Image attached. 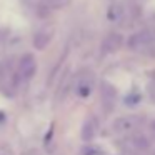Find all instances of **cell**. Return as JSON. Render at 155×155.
<instances>
[{
  "label": "cell",
  "mask_w": 155,
  "mask_h": 155,
  "mask_svg": "<svg viewBox=\"0 0 155 155\" xmlns=\"http://www.w3.org/2000/svg\"><path fill=\"white\" fill-rule=\"evenodd\" d=\"M128 48L134 52H145L155 47V28H145L134 34L127 42Z\"/></svg>",
  "instance_id": "cell-1"
},
{
  "label": "cell",
  "mask_w": 155,
  "mask_h": 155,
  "mask_svg": "<svg viewBox=\"0 0 155 155\" xmlns=\"http://www.w3.org/2000/svg\"><path fill=\"white\" fill-rule=\"evenodd\" d=\"M143 122H145V118L140 117V115H124V117H118L112 124V128H114L115 134L132 135L143 125Z\"/></svg>",
  "instance_id": "cell-2"
},
{
  "label": "cell",
  "mask_w": 155,
  "mask_h": 155,
  "mask_svg": "<svg viewBox=\"0 0 155 155\" xmlns=\"http://www.w3.org/2000/svg\"><path fill=\"white\" fill-rule=\"evenodd\" d=\"M95 85V75L92 70L84 68L75 75V92L78 97H88L94 90Z\"/></svg>",
  "instance_id": "cell-3"
},
{
  "label": "cell",
  "mask_w": 155,
  "mask_h": 155,
  "mask_svg": "<svg viewBox=\"0 0 155 155\" xmlns=\"http://www.w3.org/2000/svg\"><path fill=\"white\" fill-rule=\"evenodd\" d=\"M100 100L102 105L107 112H110L115 107V102H117V90L110 82H102L100 84Z\"/></svg>",
  "instance_id": "cell-4"
},
{
  "label": "cell",
  "mask_w": 155,
  "mask_h": 155,
  "mask_svg": "<svg viewBox=\"0 0 155 155\" xmlns=\"http://www.w3.org/2000/svg\"><path fill=\"white\" fill-rule=\"evenodd\" d=\"M37 72V60L32 54H25L18 62V74L24 80H30Z\"/></svg>",
  "instance_id": "cell-5"
},
{
  "label": "cell",
  "mask_w": 155,
  "mask_h": 155,
  "mask_svg": "<svg viewBox=\"0 0 155 155\" xmlns=\"http://www.w3.org/2000/svg\"><path fill=\"white\" fill-rule=\"evenodd\" d=\"M150 138L147 137L145 134H142V132H135V134H132L130 137L127 138V148L132 152H145L148 150V147H150Z\"/></svg>",
  "instance_id": "cell-6"
},
{
  "label": "cell",
  "mask_w": 155,
  "mask_h": 155,
  "mask_svg": "<svg viewBox=\"0 0 155 155\" xmlns=\"http://www.w3.org/2000/svg\"><path fill=\"white\" fill-rule=\"evenodd\" d=\"M52 35H54V28L52 27H44L40 30L35 32L34 35V47L38 48V50H44L52 40Z\"/></svg>",
  "instance_id": "cell-7"
},
{
  "label": "cell",
  "mask_w": 155,
  "mask_h": 155,
  "mask_svg": "<svg viewBox=\"0 0 155 155\" xmlns=\"http://www.w3.org/2000/svg\"><path fill=\"white\" fill-rule=\"evenodd\" d=\"M122 44H124V38H122L120 34H108L105 37L104 44H102V50L105 54H114L122 47Z\"/></svg>",
  "instance_id": "cell-8"
},
{
  "label": "cell",
  "mask_w": 155,
  "mask_h": 155,
  "mask_svg": "<svg viewBox=\"0 0 155 155\" xmlns=\"http://www.w3.org/2000/svg\"><path fill=\"white\" fill-rule=\"evenodd\" d=\"M95 134H97V122H95V118L90 117L84 122V127H82V140L84 142L94 140Z\"/></svg>",
  "instance_id": "cell-9"
},
{
  "label": "cell",
  "mask_w": 155,
  "mask_h": 155,
  "mask_svg": "<svg viewBox=\"0 0 155 155\" xmlns=\"http://www.w3.org/2000/svg\"><path fill=\"white\" fill-rule=\"evenodd\" d=\"M68 80H70V75H68V72L64 75V82H60V87H58V92H57V100H64L65 94H67L68 90Z\"/></svg>",
  "instance_id": "cell-10"
},
{
  "label": "cell",
  "mask_w": 155,
  "mask_h": 155,
  "mask_svg": "<svg viewBox=\"0 0 155 155\" xmlns=\"http://www.w3.org/2000/svg\"><path fill=\"white\" fill-rule=\"evenodd\" d=\"M65 4V0H40V5L45 8H57Z\"/></svg>",
  "instance_id": "cell-11"
},
{
  "label": "cell",
  "mask_w": 155,
  "mask_h": 155,
  "mask_svg": "<svg viewBox=\"0 0 155 155\" xmlns=\"http://www.w3.org/2000/svg\"><path fill=\"white\" fill-rule=\"evenodd\" d=\"M85 155H104V152L98 150V148H87V150H85Z\"/></svg>",
  "instance_id": "cell-12"
},
{
  "label": "cell",
  "mask_w": 155,
  "mask_h": 155,
  "mask_svg": "<svg viewBox=\"0 0 155 155\" xmlns=\"http://www.w3.org/2000/svg\"><path fill=\"white\" fill-rule=\"evenodd\" d=\"M150 95L155 100V77H153V80H152V84H150Z\"/></svg>",
  "instance_id": "cell-13"
},
{
  "label": "cell",
  "mask_w": 155,
  "mask_h": 155,
  "mask_svg": "<svg viewBox=\"0 0 155 155\" xmlns=\"http://www.w3.org/2000/svg\"><path fill=\"white\" fill-rule=\"evenodd\" d=\"M0 155H12V150L5 147H0Z\"/></svg>",
  "instance_id": "cell-14"
},
{
  "label": "cell",
  "mask_w": 155,
  "mask_h": 155,
  "mask_svg": "<svg viewBox=\"0 0 155 155\" xmlns=\"http://www.w3.org/2000/svg\"><path fill=\"white\" fill-rule=\"evenodd\" d=\"M150 127H152V132H153V134H155V120H153V122H152V124H150Z\"/></svg>",
  "instance_id": "cell-15"
},
{
  "label": "cell",
  "mask_w": 155,
  "mask_h": 155,
  "mask_svg": "<svg viewBox=\"0 0 155 155\" xmlns=\"http://www.w3.org/2000/svg\"><path fill=\"white\" fill-rule=\"evenodd\" d=\"M2 75H4V72H2V65H0V78H2Z\"/></svg>",
  "instance_id": "cell-16"
}]
</instances>
